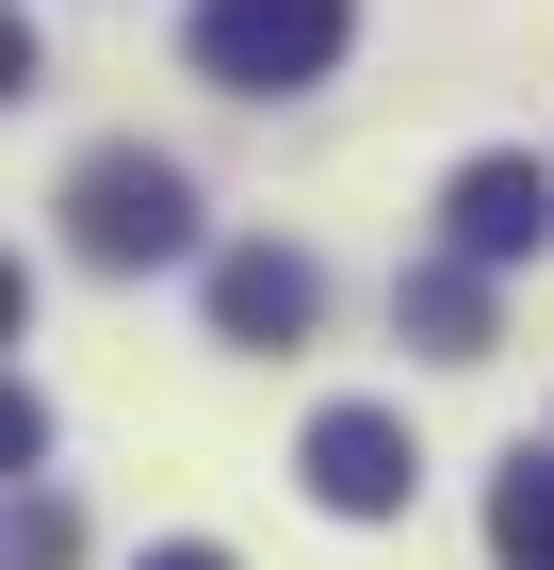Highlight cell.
Returning a JSON list of instances; mask_svg holds the SVG:
<instances>
[{"label":"cell","instance_id":"6da1fadb","mask_svg":"<svg viewBox=\"0 0 554 570\" xmlns=\"http://www.w3.org/2000/svg\"><path fill=\"white\" fill-rule=\"evenodd\" d=\"M66 262L82 277L196 262V179H179L164 147H82V164H66Z\"/></svg>","mask_w":554,"mask_h":570},{"label":"cell","instance_id":"7a4b0ae2","mask_svg":"<svg viewBox=\"0 0 554 570\" xmlns=\"http://www.w3.org/2000/svg\"><path fill=\"white\" fill-rule=\"evenodd\" d=\"M359 49V0H196V82L229 98H310Z\"/></svg>","mask_w":554,"mask_h":570},{"label":"cell","instance_id":"3957f363","mask_svg":"<svg viewBox=\"0 0 554 570\" xmlns=\"http://www.w3.org/2000/svg\"><path fill=\"white\" fill-rule=\"evenodd\" d=\"M294 473H310V505L327 522H408V489H425V440L391 424V407H310V440H294Z\"/></svg>","mask_w":554,"mask_h":570},{"label":"cell","instance_id":"277c9868","mask_svg":"<svg viewBox=\"0 0 554 570\" xmlns=\"http://www.w3.org/2000/svg\"><path fill=\"white\" fill-rule=\"evenodd\" d=\"M440 245L489 262V277L538 262V245H554V164H538V147H473V164L440 179Z\"/></svg>","mask_w":554,"mask_h":570},{"label":"cell","instance_id":"5b68a950","mask_svg":"<svg viewBox=\"0 0 554 570\" xmlns=\"http://www.w3.org/2000/svg\"><path fill=\"white\" fill-rule=\"evenodd\" d=\"M310 326H327V262H310V245L261 228V245L213 262V343H229V358H294Z\"/></svg>","mask_w":554,"mask_h":570},{"label":"cell","instance_id":"8992f818","mask_svg":"<svg viewBox=\"0 0 554 570\" xmlns=\"http://www.w3.org/2000/svg\"><path fill=\"white\" fill-rule=\"evenodd\" d=\"M391 326H408L425 358H489V262H457V245L408 262V277H391Z\"/></svg>","mask_w":554,"mask_h":570},{"label":"cell","instance_id":"52a82bcc","mask_svg":"<svg viewBox=\"0 0 554 570\" xmlns=\"http://www.w3.org/2000/svg\"><path fill=\"white\" fill-rule=\"evenodd\" d=\"M489 554H506V570H554V456H538V440L489 473Z\"/></svg>","mask_w":554,"mask_h":570},{"label":"cell","instance_id":"ba28073f","mask_svg":"<svg viewBox=\"0 0 554 570\" xmlns=\"http://www.w3.org/2000/svg\"><path fill=\"white\" fill-rule=\"evenodd\" d=\"M66 554H82V522H66V505L33 489V505H17V570H66Z\"/></svg>","mask_w":554,"mask_h":570},{"label":"cell","instance_id":"9c48e42d","mask_svg":"<svg viewBox=\"0 0 554 570\" xmlns=\"http://www.w3.org/2000/svg\"><path fill=\"white\" fill-rule=\"evenodd\" d=\"M130 570H229V554H213V538H147Z\"/></svg>","mask_w":554,"mask_h":570}]
</instances>
